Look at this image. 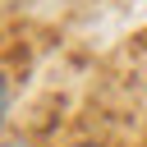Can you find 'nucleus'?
Segmentation results:
<instances>
[{
    "label": "nucleus",
    "instance_id": "1",
    "mask_svg": "<svg viewBox=\"0 0 147 147\" xmlns=\"http://www.w3.org/2000/svg\"><path fill=\"white\" fill-rule=\"evenodd\" d=\"M69 147H106V142H69Z\"/></svg>",
    "mask_w": 147,
    "mask_h": 147
},
{
    "label": "nucleus",
    "instance_id": "2",
    "mask_svg": "<svg viewBox=\"0 0 147 147\" xmlns=\"http://www.w3.org/2000/svg\"><path fill=\"white\" fill-rule=\"evenodd\" d=\"M5 147H18V138H5Z\"/></svg>",
    "mask_w": 147,
    "mask_h": 147
}]
</instances>
